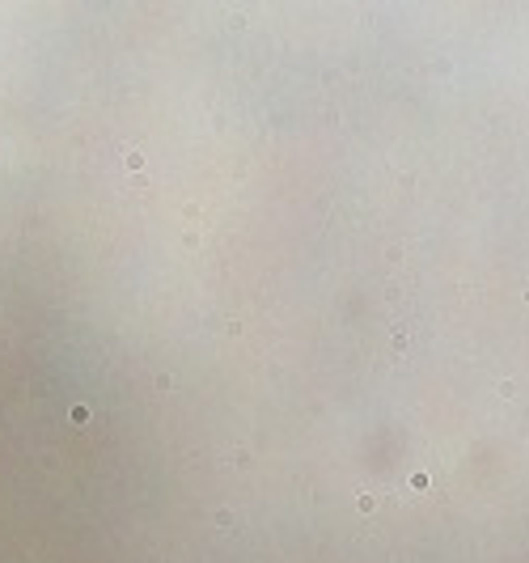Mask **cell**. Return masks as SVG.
Listing matches in <instances>:
<instances>
[{
	"label": "cell",
	"mask_w": 529,
	"mask_h": 563,
	"mask_svg": "<svg viewBox=\"0 0 529 563\" xmlns=\"http://www.w3.org/2000/svg\"><path fill=\"white\" fill-rule=\"evenodd\" d=\"M373 508H377V496H369V491H364V496H360V513H373Z\"/></svg>",
	"instance_id": "cell-1"
}]
</instances>
